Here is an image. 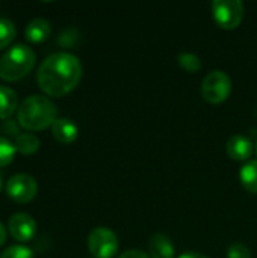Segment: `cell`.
I'll return each mask as SVG.
<instances>
[{"mask_svg":"<svg viewBox=\"0 0 257 258\" xmlns=\"http://www.w3.org/2000/svg\"><path fill=\"white\" fill-rule=\"evenodd\" d=\"M82 79V63L77 56L65 51L47 56L36 73V80L48 97H64L70 94Z\"/></svg>","mask_w":257,"mask_h":258,"instance_id":"6da1fadb","label":"cell"},{"mask_svg":"<svg viewBox=\"0 0 257 258\" xmlns=\"http://www.w3.org/2000/svg\"><path fill=\"white\" fill-rule=\"evenodd\" d=\"M55 103L44 95L26 97L17 110V122L27 132H41L55 124L58 119Z\"/></svg>","mask_w":257,"mask_h":258,"instance_id":"7a4b0ae2","label":"cell"},{"mask_svg":"<svg viewBox=\"0 0 257 258\" xmlns=\"http://www.w3.org/2000/svg\"><path fill=\"white\" fill-rule=\"evenodd\" d=\"M35 51L26 44H17L6 50L0 57V79L17 82L26 77L35 67Z\"/></svg>","mask_w":257,"mask_h":258,"instance_id":"3957f363","label":"cell"},{"mask_svg":"<svg viewBox=\"0 0 257 258\" xmlns=\"http://www.w3.org/2000/svg\"><path fill=\"white\" fill-rule=\"evenodd\" d=\"M232 92V79L224 71L209 73L201 83V95L211 104L224 103Z\"/></svg>","mask_w":257,"mask_h":258,"instance_id":"277c9868","label":"cell"},{"mask_svg":"<svg viewBox=\"0 0 257 258\" xmlns=\"http://www.w3.org/2000/svg\"><path fill=\"white\" fill-rule=\"evenodd\" d=\"M118 237L106 227L94 228L88 236V249L94 258H112L118 252Z\"/></svg>","mask_w":257,"mask_h":258,"instance_id":"5b68a950","label":"cell"},{"mask_svg":"<svg viewBox=\"0 0 257 258\" xmlns=\"http://www.w3.org/2000/svg\"><path fill=\"white\" fill-rule=\"evenodd\" d=\"M212 14L220 27L232 30L244 18V3L241 0H215L212 2Z\"/></svg>","mask_w":257,"mask_h":258,"instance_id":"8992f818","label":"cell"},{"mask_svg":"<svg viewBox=\"0 0 257 258\" xmlns=\"http://www.w3.org/2000/svg\"><path fill=\"white\" fill-rule=\"evenodd\" d=\"M5 189H6V195L12 201L18 203V204H27L35 198V195L38 192V184L32 175L15 174L8 180Z\"/></svg>","mask_w":257,"mask_h":258,"instance_id":"52a82bcc","label":"cell"},{"mask_svg":"<svg viewBox=\"0 0 257 258\" xmlns=\"http://www.w3.org/2000/svg\"><path fill=\"white\" fill-rule=\"evenodd\" d=\"M8 231L15 242H30L36 233V222L27 213H15L9 218Z\"/></svg>","mask_w":257,"mask_h":258,"instance_id":"ba28073f","label":"cell"},{"mask_svg":"<svg viewBox=\"0 0 257 258\" xmlns=\"http://www.w3.org/2000/svg\"><path fill=\"white\" fill-rule=\"evenodd\" d=\"M226 150L230 159L238 162H248V159L254 153V145L247 136L235 135L227 141Z\"/></svg>","mask_w":257,"mask_h":258,"instance_id":"9c48e42d","label":"cell"},{"mask_svg":"<svg viewBox=\"0 0 257 258\" xmlns=\"http://www.w3.org/2000/svg\"><path fill=\"white\" fill-rule=\"evenodd\" d=\"M52 135L53 138L61 144H71L77 139L79 128L70 118H58L55 124L52 125Z\"/></svg>","mask_w":257,"mask_h":258,"instance_id":"30bf717a","label":"cell"},{"mask_svg":"<svg viewBox=\"0 0 257 258\" xmlns=\"http://www.w3.org/2000/svg\"><path fill=\"white\" fill-rule=\"evenodd\" d=\"M174 245L171 239L165 234H155L148 240V255L150 258H174Z\"/></svg>","mask_w":257,"mask_h":258,"instance_id":"8fae6325","label":"cell"},{"mask_svg":"<svg viewBox=\"0 0 257 258\" xmlns=\"http://www.w3.org/2000/svg\"><path fill=\"white\" fill-rule=\"evenodd\" d=\"M52 35V26L45 18H35L32 21H29V24L24 29V36L29 42H44L45 39H48V36Z\"/></svg>","mask_w":257,"mask_h":258,"instance_id":"7c38bea8","label":"cell"},{"mask_svg":"<svg viewBox=\"0 0 257 258\" xmlns=\"http://www.w3.org/2000/svg\"><path fill=\"white\" fill-rule=\"evenodd\" d=\"M18 110L17 92L5 85H0V119H9Z\"/></svg>","mask_w":257,"mask_h":258,"instance_id":"4fadbf2b","label":"cell"},{"mask_svg":"<svg viewBox=\"0 0 257 258\" xmlns=\"http://www.w3.org/2000/svg\"><path fill=\"white\" fill-rule=\"evenodd\" d=\"M239 178L245 190L257 194V160H248L239 171Z\"/></svg>","mask_w":257,"mask_h":258,"instance_id":"5bb4252c","label":"cell"},{"mask_svg":"<svg viewBox=\"0 0 257 258\" xmlns=\"http://www.w3.org/2000/svg\"><path fill=\"white\" fill-rule=\"evenodd\" d=\"M15 150L23 156L35 154L39 148V139L33 133H21L15 138Z\"/></svg>","mask_w":257,"mask_h":258,"instance_id":"9a60e30c","label":"cell"},{"mask_svg":"<svg viewBox=\"0 0 257 258\" xmlns=\"http://www.w3.org/2000/svg\"><path fill=\"white\" fill-rule=\"evenodd\" d=\"M17 35L15 24L8 18H0V50L8 47Z\"/></svg>","mask_w":257,"mask_h":258,"instance_id":"2e32d148","label":"cell"},{"mask_svg":"<svg viewBox=\"0 0 257 258\" xmlns=\"http://www.w3.org/2000/svg\"><path fill=\"white\" fill-rule=\"evenodd\" d=\"M15 153H17L15 145L8 138L0 136V168H5L9 163H12Z\"/></svg>","mask_w":257,"mask_h":258,"instance_id":"e0dca14e","label":"cell"},{"mask_svg":"<svg viewBox=\"0 0 257 258\" xmlns=\"http://www.w3.org/2000/svg\"><path fill=\"white\" fill-rule=\"evenodd\" d=\"M177 62L180 65V68H183L188 73H197L201 68V60L198 56L192 54V53H180L177 56Z\"/></svg>","mask_w":257,"mask_h":258,"instance_id":"ac0fdd59","label":"cell"},{"mask_svg":"<svg viewBox=\"0 0 257 258\" xmlns=\"http://www.w3.org/2000/svg\"><path fill=\"white\" fill-rule=\"evenodd\" d=\"M0 258H33V252L27 246L12 245L0 254Z\"/></svg>","mask_w":257,"mask_h":258,"instance_id":"d6986e66","label":"cell"},{"mask_svg":"<svg viewBox=\"0 0 257 258\" xmlns=\"http://www.w3.org/2000/svg\"><path fill=\"white\" fill-rule=\"evenodd\" d=\"M227 258H251V251L244 243H233L227 249Z\"/></svg>","mask_w":257,"mask_h":258,"instance_id":"ffe728a7","label":"cell"},{"mask_svg":"<svg viewBox=\"0 0 257 258\" xmlns=\"http://www.w3.org/2000/svg\"><path fill=\"white\" fill-rule=\"evenodd\" d=\"M2 132L3 133H6V135H9V136H18L17 133H18V122L17 121H12V119H6V121H3V124H2Z\"/></svg>","mask_w":257,"mask_h":258,"instance_id":"44dd1931","label":"cell"},{"mask_svg":"<svg viewBox=\"0 0 257 258\" xmlns=\"http://www.w3.org/2000/svg\"><path fill=\"white\" fill-rule=\"evenodd\" d=\"M118 258H150V255L141 249H129V251L123 252Z\"/></svg>","mask_w":257,"mask_h":258,"instance_id":"7402d4cb","label":"cell"},{"mask_svg":"<svg viewBox=\"0 0 257 258\" xmlns=\"http://www.w3.org/2000/svg\"><path fill=\"white\" fill-rule=\"evenodd\" d=\"M179 258H209V257H206V255H203V254H200V252H192V251H189V252L182 254Z\"/></svg>","mask_w":257,"mask_h":258,"instance_id":"603a6c76","label":"cell"},{"mask_svg":"<svg viewBox=\"0 0 257 258\" xmlns=\"http://www.w3.org/2000/svg\"><path fill=\"white\" fill-rule=\"evenodd\" d=\"M6 236H8L6 228H5V225L0 222V246H2V245H5V242H6Z\"/></svg>","mask_w":257,"mask_h":258,"instance_id":"cb8c5ba5","label":"cell"},{"mask_svg":"<svg viewBox=\"0 0 257 258\" xmlns=\"http://www.w3.org/2000/svg\"><path fill=\"white\" fill-rule=\"evenodd\" d=\"M2 189H3V178H2V174H0V192H2Z\"/></svg>","mask_w":257,"mask_h":258,"instance_id":"d4e9b609","label":"cell"},{"mask_svg":"<svg viewBox=\"0 0 257 258\" xmlns=\"http://www.w3.org/2000/svg\"><path fill=\"white\" fill-rule=\"evenodd\" d=\"M256 153H257V142H256Z\"/></svg>","mask_w":257,"mask_h":258,"instance_id":"484cf974","label":"cell"}]
</instances>
